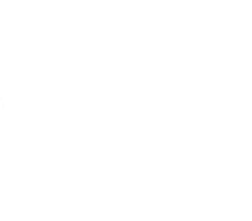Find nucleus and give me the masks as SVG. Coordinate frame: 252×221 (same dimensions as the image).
<instances>
[]
</instances>
